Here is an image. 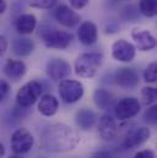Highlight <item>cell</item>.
I'll list each match as a JSON object with an SVG mask.
<instances>
[{
	"mask_svg": "<svg viewBox=\"0 0 157 158\" xmlns=\"http://www.w3.org/2000/svg\"><path fill=\"white\" fill-rule=\"evenodd\" d=\"M40 148L47 152H68L74 150L80 142L78 132L63 123H54L45 126L39 137Z\"/></svg>",
	"mask_w": 157,
	"mask_h": 158,
	"instance_id": "1",
	"label": "cell"
},
{
	"mask_svg": "<svg viewBox=\"0 0 157 158\" xmlns=\"http://www.w3.org/2000/svg\"><path fill=\"white\" fill-rule=\"evenodd\" d=\"M103 64V55L101 53L91 52L82 53L78 56L74 64L75 74L82 79H93Z\"/></svg>",
	"mask_w": 157,
	"mask_h": 158,
	"instance_id": "2",
	"label": "cell"
},
{
	"mask_svg": "<svg viewBox=\"0 0 157 158\" xmlns=\"http://www.w3.org/2000/svg\"><path fill=\"white\" fill-rule=\"evenodd\" d=\"M42 85L38 81H28L16 93V102L20 108H28L33 106L42 97Z\"/></svg>",
	"mask_w": 157,
	"mask_h": 158,
	"instance_id": "3",
	"label": "cell"
},
{
	"mask_svg": "<svg viewBox=\"0 0 157 158\" xmlns=\"http://www.w3.org/2000/svg\"><path fill=\"white\" fill-rule=\"evenodd\" d=\"M59 96L64 103L73 104L78 102L85 93L83 85L76 80H63L59 82Z\"/></svg>",
	"mask_w": 157,
	"mask_h": 158,
	"instance_id": "4",
	"label": "cell"
},
{
	"mask_svg": "<svg viewBox=\"0 0 157 158\" xmlns=\"http://www.w3.org/2000/svg\"><path fill=\"white\" fill-rule=\"evenodd\" d=\"M33 143H35L33 135L23 127L15 130L10 139V147L15 155L27 153L33 147Z\"/></svg>",
	"mask_w": 157,
	"mask_h": 158,
	"instance_id": "5",
	"label": "cell"
},
{
	"mask_svg": "<svg viewBox=\"0 0 157 158\" xmlns=\"http://www.w3.org/2000/svg\"><path fill=\"white\" fill-rule=\"evenodd\" d=\"M42 40L44 45L49 49L64 50L70 45L73 40V35L66 31L50 30V31H45L42 35Z\"/></svg>",
	"mask_w": 157,
	"mask_h": 158,
	"instance_id": "6",
	"label": "cell"
},
{
	"mask_svg": "<svg viewBox=\"0 0 157 158\" xmlns=\"http://www.w3.org/2000/svg\"><path fill=\"white\" fill-rule=\"evenodd\" d=\"M140 108L141 104L139 99L134 97H125L117 102L114 107V113L119 120H129L139 114Z\"/></svg>",
	"mask_w": 157,
	"mask_h": 158,
	"instance_id": "7",
	"label": "cell"
},
{
	"mask_svg": "<svg viewBox=\"0 0 157 158\" xmlns=\"http://www.w3.org/2000/svg\"><path fill=\"white\" fill-rule=\"evenodd\" d=\"M45 73H47L49 79L60 82V81H63V80L70 76L71 66L66 60L60 59V58H54L47 63Z\"/></svg>",
	"mask_w": 157,
	"mask_h": 158,
	"instance_id": "8",
	"label": "cell"
},
{
	"mask_svg": "<svg viewBox=\"0 0 157 158\" xmlns=\"http://www.w3.org/2000/svg\"><path fill=\"white\" fill-rule=\"evenodd\" d=\"M136 47L125 40H118L112 45V56L120 63H130L135 58Z\"/></svg>",
	"mask_w": 157,
	"mask_h": 158,
	"instance_id": "9",
	"label": "cell"
},
{
	"mask_svg": "<svg viewBox=\"0 0 157 158\" xmlns=\"http://www.w3.org/2000/svg\"><path fill=\"white\" fill-rule=\"evenodd\" d=\"M131 38L135 43V47L141 52H150L157 47L156 37L144 28H134L131 31Z\"/></svg>",
	"mask_w": 157,
	"mask_h": 158,
	"instance_id": "10",
	"label": "cell"
},
{
	"mask_svg": "<svg viewBox=\"0 0 157 158\" xmlns=\"http://www.w3.org/2000/svg\"><path fill=\"white\" fill-rule=\"evenodd\" d=\"M54 17L58 21V23H60L63 27H66V28H73L78 26L81 20L78 12L66 5L57 6L54 11Z\"/></svg>",
	"mask_w": 157,
	"mask_h": 158,
	"instance_id": "11",
	"label": "cell"
},
{
	"mask_svg": "<svg viewBox=\"0 0 157 158\" xmlns=\"http://www.w3.org/2000/svg\"><path fill=\"white\" fill-rule=\"evenodd\" d=\"M114 82L117 86L121 88L133 89L139 85L140 80L135 70L130 68H119L114 73Z\"/></svg>",
	"mask_w": 157,
	"mask_h": 158,
	"instance_id": "12",
	"label": "cell"
},
{
	"mask_svg": "<svg viewBox=\"0 0 157 158\" xmlns=\"http://www.w3.org/2000/svg\"><path fill=\"white\" fill-rule=\"evenodd\" d=\"M98 135L103 141H112L117 137L118 126L113 117L103 114L98 120Z\"/></svg>",
	"mask_w": 157,
	"mask_h": 158,
	"instance_id": "13",
	"label": "cell"
},
{
	"mask_svg": "<svg viewBox=\"0 0 157 158\" xmlns=\"http://www.w3.org/2000/svg\"><path fill=\"white\" fill-rule=\"evenodd\" d=\"M150 135H151V131L149 127H144V126L136 127L125 136L123 141V147L125 150H129V148H135L138 146H141L150 139Z\"/></svg>",
	"mask_w": 157,
	"mask_h": 158,
	"instance_id": "14",
	"label": "cell"
},
{
	"mask_svg": "<svg viewBox=\"0 0 157 158\" xmlns=\"http://www.w3.org/2000/svg\"><path fill=\"white\" fill-rule=\"evenodd\" d=\"M4 75L10 80L19 81L22 79L27 71L26 64L22 60H15V59H7L2 68Z\"/></svg>",
	"mask_w": 157,
	"mask_h": 158,
	"instance_id": "15",
	"label": "cell"
},
{
	"mask_svg": "<svg viewBox=\"0 0 157 158\" xmlns=\"http://www.w3.org/2000/svg\"><path fill=\"white\" fill-rule=\"evenodd\" d=\"M37 27V19L33 14H22L15 20V30L21 36L31 35Z\"/></svg>",
	"mask_w": 157,
	"mask_h": 158,
	"instance_id": "16",
	"label": "cell"
},
{
	"mask_svg": "<svg viewBox=\"0 0 157 158\" xmlns=\"http://www.w3.org/2000/svg\"><path fill=\"white\" fill-rule=\"evenodd\" d=\"M97 26L92 21H85L78 30V40L85 45H92L97 40Z\"/></svg>",
	"mask_w": 157,
	"mask_h": 158,
	"instance_id": "17",
	"label": "cell"
},
{
	"mask_svg": "<svg viewBox=\"0 0 157 158\" xmlns=\"http://www.w3.org/2000/svg\"><path fill=\"white\" fill-rule=\"evenodd\" d=\"M59 108V102L53 94H44L39 98L37 109L44 117H53Z\"/></svg>",
	"mask_w": 157,
	"mask_h": 158,
	"instance_id": "18",
	"label": "cell"
},
{
	"mask_svg": "<svg viewBox=\"0 0 157 158\" xmlns=\"http://www.w3.org/2000/svg\"><path fill=\"white\" fill-rule=\"evenodd\" d=\"M11 50L16 56H28L35 50V43L27 37L15 38L11 43Z\"/></svg>",
	"mask_w": 157,
	"mask_h": 158,
	"instance_id": "19",
	"label": "cell"
},
{
	"mask_svg": "<svg viewBox=\"0 0 157 158\" xmlns=\"http://www.w3.org/2000/svg\"><path fill=\"white\" fill-rule=\"evenodd\" d=\"M97 117L90 108H81L75 114V123L81 130H90L96 124Z\"/></svg>",
	"mask_w": 157,
	"mask_h": 158,
	"instance_id": "20",
	"label": "cell"
},
{
	"mask_svg": "<svg viewBox=\"0 0 157 158\" xmlns=\"http://www.w3.org/2000/svg\"><path fill=\"white\" fill-rule=\"evenodd\" d=\"M93 102L95 104L100 108V109H107L112 102H113V97L112 94L104 89V88H97L93 93Z\"/></svg>",
	"mask_w": 157,
	"mask_h": 158,
	"instance_id": "21",
	"label": "cell"
},
{
	"mask_svg": "<svg viewBox=\"0 0 157 158\" xmlns=\"http://www.w3.org/2000/svg\"><path fill=\"white\" fill-rule=\"evenodd\" d=\"M139 11L146 17L157 16V0H140Z\"/></svg>",
	"mask_w": 157,
	"mask_h": 158,
	"instance_id": "22",
	"label": "cell"
},
{
	"mask_svg": "<svg viewBox=\"0 0 157 158\" xmlns=\"http://www.w3.org/2000/svg\"><path fill=\"white\" fill-rule=\"evenodd\" d=\"M141 99L145 106H152L157 102V87H144L141 89Z\"/></svg>",
	"mask_w": 157,
	"mask_h": 158,
	"instance_id": "23",
	"label": "cell"
},
{
	"mask_svg": "<svg viewBox=\"0 0 157 158\" xmlns=\"http://www.w3.org/2000/svg\"><path fill=\"white\" fill-rule=\"evenodd\" d=\"M144 81L146 83H155L157 82V61H152L147 65L142 74Z\"/></svg>",
	"mask_w": 157,
	"mask_h": 158,
	"instance_id": "24",
	"label": "cell"
},
{
	"mask_svg": "<svg viewBox=\"0 0 157 158\" xmlns=\"http://www.w3.org/2000/svg\"><path fill=\"white\" fill-rule=\"evenodd\" d=\"M31 7L40 9V10H52L55 9L58 5V0H33L31 4Z\"/></svg>",
	"mask_w": 157,
	"mask_h": 158,
	"instance_id": "25",
	"label": "cell"
},
{
	"mask_svg": "<svg viewBox=\"0 0 157 158\" xmlns=\"http://www.w3.org/2000/svg\"><path fill=\"white\" fill-rule=\"evenodd\" d=\"M142 119L149 125H155V124H157V103L150 106L145 110V113L142 115Z\"/></svg>",
	"mask_w": 157,
	"mask_h": 158,
	"instance_id": "26",
	"label": "cell"
},
{
	"mask_svg": "<svg viewBox=\"0 0 157 158\" xmlns=\"http://www.w3.org/2000/svg\"><path fill=\"white\" fill-rule=\"evenodd\" d=\"M9 91H10L9 83H7L5 80H1V82H0V99H1V101L5 99V97L7 96Z\"/></svg>",
	"mask_w": 157,
	"mask_h": 158,
	"instance_id": "27",
	"label": "cell"
},
{
	"mask_svg": "<svg viewBox=\"0 0 157 158\" xmlns=\"http://www.w3.org/2000/svg\"><path fill=\"white\" fill-rule=\"evenodd\" d=\"M133 158H155V152L152 150H141L136 152Z\"/></svg>",
	"mask_w": 157,
	"mask_h": 158,
	"instance_id": "28",
	"label": "cell"
},
{
	"mask_svg": "<svg viewBox=\"0 0 157 158\" xmlns=\"http://www.w3.org/2000/svg\"><path fill=\"white\" fill-rule=\"evenodd\" d=\"M88 1H90V0H69L71 7L75 9V10H81V9H83V7L88 4Z\"/></svg>",
	"mask_w": 157,
	"mask_h": 158,
	"instance_id": "29",
	"label": "cell"
},
{
	"mask_svg": "<svg viewBox=\"0 0 157 158\" xmlns=\"http://www.w3.org/2000/svg\"><path fill=\"white\" fill-rule=\"evenodd\" d=\"M91 158H113L112 153L109 151H98L96 153H93Z\"/></svg>",
	"mask_w": 157,
	"mask_h": 158,
	"instance_id": "30",
	"label": "cell"
},
{
	"mask_svg": "<svg viewBox=\"0 0 157 158\" xmlns=\"http://www.w3.org/2000/svg\"><path fill=\"white\" fill-rule=\"evenodd\" d=\"M7 45H9V42H7V40H6L4 36H1V37H0V54H1V55H2V54L6 52Z\"/></svg>",
	"mask_w": 157,
	"mask_h": 158,
	"instance_id": "31",
	"label": "cell"
},
{
	"mask_svg": "<svg viewBox=\"0 0 157 158\" xmlns=\"http://www.w3.org/2000/svg\"><path fill=\"white\" fill-rule=\"evenodd\" d=\"M6 1L5 0H0V14H4L6 11Z\"/></svg>",
	"mask_w": 157,
	"mask_h": 158,
	"instance_id": "32",
	"label": "cell"
},
{
	"mask_svg": "<svg viewBox=\"0 0 157 158\" xmlns=\"http://www.w3.org/2000/svg\"><path fill=\"white\" fill-rule=\"evenodd\" d=\"M0 156H1V157H4V156H5V147H4V145H2V143L0 145Z\"/></svg>",
	"mask_w": 157,
	"mask_h": 158,
	"instance_id": "33",
	"label": "cell"
},
{
	"mask_svg": "<svg viewBox=\"0 0 157 158\" xmlns=\"http://www.w3.org/2000/svg\"><path fill=\"white\" fill-rule=\"evenodd\" d=\"M7 158H22V157H20V155H12V156H10V157H7Z\"/></svg>",
	"mask_w": 157,
	"mask_h": 158,
	"instance_id": "34",
	"label": "cell"
}]
</instances>
